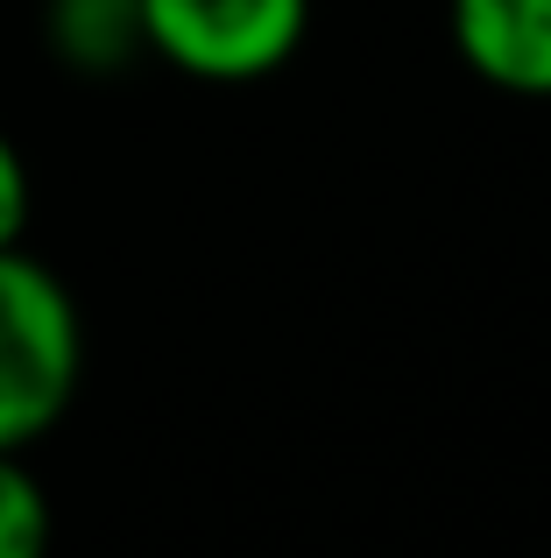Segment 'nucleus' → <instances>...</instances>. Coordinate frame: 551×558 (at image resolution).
Returning <instances> with one entry per match:
<instances>
[{"instance_id": "obj_6", "label": "nucleus", "mask_w": 551, "mask_h": 558, "mask_svg": "<svg viewBox=\"0 0 551 558\" xmlns=\"http://www.w3.org/2000/svg\"><path fill=\"white\" fill-rule=\"evenodd\" d=\"M28 205H36V184H28V163H22V149H14V135L0 128V247H22Z\"/></svg>"}, {"instance_id": "obj_3", "label": "nucleus", "mask_w": 551, "mask_h": 558, "mask_svg": "<svg viewBox=\"0 0 551 558\" xmlns=\"http://www.w3.org/2000/svg\"><path fill=\"white\" fill-rule=\"evenodd\" d=\"M445 36L481 85L551 99V0H445Z\"/></svg>"}, {"instance_id": "obj_2", "label": "nucleus", "mask_w": 551, "mask_h": 558, "mask_svg": "<svg viewBox=\"0 0 551 558\" xmlns=\"http://www.w3.org/2000/svg\"><path fill=\"white\" fill-rule=\"evenodd\" d=\"M311 0H142V43L170 71L206 85H248L297 57Z\"/></svg>"}, {"instance_id": "obj_5", "label": "nucleus", "mask_w": 551, "mask_h": 558, "mask_svg": "<svg viewBox=\"0 0 551 558\" xmlns=\"http://www.w3.org/2000/svg\"><path fill=\"white\" fill-rule=\"evenodd\" d=\"M57 517L28 452H0V558H50Z\"/></svg>"}, {"instance_id": "obj_1", "label": "nucleus", "mask_w": 551, "mask_h": 558, "mask_svg": "<svg viewBox=\"0 0 551 558\" xmlns=\"http://www.w3.org/2000/svg\"><path fill=\"white\" fill-rule=\"evenodd\" d=\"M85 381L78 298L28 247H0V452L57 432Z\"/></svg>"}, {"instance_id": "obj_4", "label": "nucleus", "mask_w": 551, "mask_h": 558, "mask_svg": "<svg viewBox=\"0 0 551 558\" xmlns=\"http://www.w3.org/2000/svg\"><path fill=\"white\" fill-rule=\"evenodd\" d=\"M42 36L85 78H107V71H127L135 57H149L142 0H50L42 8Z\"/></svg>"}]
</instances>
